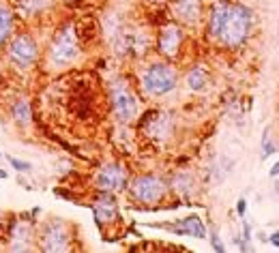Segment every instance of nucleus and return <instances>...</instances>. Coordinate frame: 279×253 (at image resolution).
Masks as SVG:
<instances>
[{"mask_svg": "<svg viewBox=\"0 0 279 253\" xmlns=\"http://www.w3.org/2000/svg\"><path fill=\"white\" fill-rule=\"evenodd\" d=\"M251 30V13L243 5L219 3L213 7L209 32L226 48H238L245 43Z\"/></svg>", "mask_w": 279, "mask_h": 253, "instance_id": "obj_1", "label": "nucleus"}, {"mask_svg": "<svg viewBox=\"0 0 279 253\" xmlns=\"http://www.w3.org/2000/svg\"><path fill=\"white\" fill-rule=\"evenodd\" d=\"M79 54V37L73 28V24H65L62 28L54 34V39L50 43V52L48 58L52 65H67L73 62Z\"/></svg>", "mask_w": 279, "mask_h": 253, "instance_id": "obj_2", "label": "nucleus"}, {"mask_svg": "<svg viewBox=\"0 0 279 253\" xmlns=\"http://www.w3.org/2000/svg\"><path fill=\"white\" fill-rule=\"evenodd\" d=\"M178 84L176 71L166 62H155L142 73V86L148 95H168Z\"/></svg>", "mask_w": 279, "mask_h": 253, "instance_id": "obj_3", "label": "nucleus"}, {"mask_svg": "<svg viewBox=\"0 0 279 253\" xmlns=\"http://www.w3.org/2000/svg\"><path fill=\"white\" fill-rule=\"evenodd\" d=\"M7 56H9V60H11L17 69H28V67H32L34 62H37V58H39L37 41H34L28 32L15 34L13 41L9 43Z\"/></svg>", "mask_w": 279, "mask_h": 253, "instance_id": "obj_4", "label": "nucleus"}, {"mask_svg": "<svg viewBox=\"0 0 279 253\" xmlns=\"http://www.w3.org/2000/svg\"><path fill=\"white\" fill-rule=\"evenodd\" d=\"M39 245L43 251H69L71 249V234L69 228L62 221H50L48 225H43L41 230V238H39Z\"/></svg>", "mask_w": 279, "mask_h": 253, "instance_id": "obj_5", "label": "nucleus"}, {"mask_svg": "<svg viewBox=\"0 0 279 253\" xmlns=\"http://www.w3.org/2000/svg\"><path fill=\"white\" fill-rule=\"evenodd\" d=\"M112 105H114V114L123 122H129L138 114V101L125 84H116L112 88Z\"/></svg>", "mask_w": 279, "mask_h": 253, "instance_id": "obj_6", "label": "nucleus"}, {"mask_svg": "<svg viewBox=\"0 0 279 253\" xmlns=\"http://www.w3.org/2000/svg\"><path fill=\"white\" fill-rule=\"evenodd\" d=\"M133 195L144 204H152L166 195V185L157 176H140L133 183Z\"/></svg>", "mask_w": 279, "mask_h": 253, "instance_id": "obj_7", "label": "nucleus"}, {"mask_svg": "<svg viewBox=\"0 0 279 253\" xmlns=\"http://www.w3.org/2000/svg\"><path fill=\"white\" fill-rule=\"evenodd\" d=\"M181 43H183V32H181V28H178L176 24H170V26H166V28L159 32L157 48H159V52L164 54L166 58L176 56Z\"/></svg>", "mask_w": 279, "mask_h": 253, "instance_id": "obj_8", "label": "nucleus"}, {"mask_svg": "<svg viewBox=\"0 0 279 253\" xmlns=\"http://www.w3.org/2000/svg\"><path fill=\"white\" fill-rule=\"evenodd\" d=\"M127 185V174H125V170L118 167V165H107L103 167V172L99 174L97 178V187L101 189V191H121V189Z\"/></svg>", "mask_w": 279, "mask_h": 253, "instance_id": "obj_9", "label": "nucleus"}, {"mask_svg": "<svg viewBox=\"0 0 279 253\" xmlns=\"http://www.w3.org/2000/svg\"><path fill=\"white\" fill-rule=\"evenodd\" d=\"M93 213L97 223H112L116 217H118V208H116V200L114 195H110V191H103L101 195L95 197L93 202Z\"/></svg>", "mask_w": 279, "mask_h": 253, "instance_id": "obj_10", "label": "nucleus"}, {"mask_svg": "<svg viewBox=\"0 0 279 253\" xmlns=\"http://www.w3.org/2000/svg\"><path fill=\"white\" fill-rule=\"evenodd\" d=\"M174 15L178 17L181 22L185 24H195L200 20V13H202V3L200 0H176L174 7H172Z\"/></svg>", "mask_w": 279, "mask_h": 253, "instance_id": "obj_11", "label": "nucleus"}, {"mask_svg": "<svg viewBox=\"0 0 279 253\" xmlns=\"http://www.w3.org/2000/svg\"><path fill=\"white\" fill-rule=\"evenodd\" d=\"M11 251H28L30 249V236L32 228L28 223H17L11 230Z\"/></svg>", "mask_w": 279, "mask_h": 253, "instance_id": "obj_12", "label": "nucleus"}, {"mask_svg": "<svg viewBox=\"0 0 279 253\" xmlns=\"http://www.w3.org/2000/svg\"><path fill=\"white\" fill-rule=\"evenodd\" d=\"M13 26H15L13 9L7 7V5H0V48H3L9 39H11Z\"/></svg>", "mask_w": 279, "mask_h": 253, "instance_id": "obj_13", "label": "nucleus"}, {"mask_svg": "<svg viewBox=\"0 0 279 253\" xmlns=\"http://www.w3.org/2000/svg\"><path fill=\"white\" fill-rule=\"evenodd\" d=\"M15 9L26 17H32V15H39L41 11H46L54 5V0H13Z\"/></svg>", "mask_w": 279, "mask_h": 253, "instance_id": "obj_14", "label": "nucleus"}, {"mask_svg": "<svg viewBox=\"0 0 279 253\" xmlns=\"http://www.w3.org/2000/svg\"><path fill=\"white\" fill-rule=\"evenodd\" d=\"M11 116L20 126H28L32 120V112H30L28 101H26V99H17V101L11 105Z\"/></svg>", "mask_w": 279, "mask_h": 253, "instance_id": "obj_15", "label": "nucleus"}, {"mask_svg": "<svg viewBox=\"0 0 279 253\" xmlns=\"http://www.w3.org/2000/svg\"><path fill=\"white\" fill-rule=\"evenodd\" d=\"M178 228H183L181 232L189 234V236H195V238L206 236V228H204V223L197 215H191V217H187V219H183L181 223H178Z\"/></svg>", "mask_w": 279, "mask_h": 253, "instance_id": "obj_16", "label": "nucleus"}, {"mask_svg": "<svg viewBox=\"0 0 279 253\" xmlns=\"http://www.w3.org/2000/svg\"><path fill=\"white\" fill-rule=\"evenodd\" d=\"M206 73H204V69H191L189 71V75H187V84L191 90H202L206 86Z\"/></svg>", "mask_w": 279, "mask_h": 253, "instance_id": "obj_17", "label": "nucleus"}, {"mask_svg": "<svg viewBox=\"0 0 279 253\" xmlns=\"http://www.w3.org/2000/svg\"><path fill=\"white\" fill-rule=\"evenodd\" d=\"M268 133H271V131L266 129V131H264V138H262V159H268V157H271L273 152L277 150V146L271 142V138H268Z\"/></svg>", "mask_w": 279, "mask_h": 253, "instance_id": "obj_18", "label": "nucleus"}, {"mask_svg": "<svg viewBox=\"0 0 279 253\" xmlns=\"http://www.w3.org/2000/svg\"><path fill=\"white\" fill-rule=\"evenodd\" d=\"M7 161L11 163V167H15L17 172H30L32 165L28 163V161H22V159H17V157H7Z\"/></svg>", "mask_w": 279, "mask_h": 253, "instance_id": "obj_19", "label": "nucleus"}, {"mask_svg": "<svg viewBox=\"0 0 279 253\" xmlns=\"http://www.w3.org/2000/svg\"><path fill=\"white\" fill-rule=\"evenodd\" d=\"M211 245H213V249L217 251V253L226 251V247H223V242H221V238L217 236V230H215V228H211Z\"/></svg>", "mask_w": 279, "mask_h": 253, "instance_id": "obj_20", "label": "nucleus"}, {"mask_svg": "<svg viewBox=\"0 0 279 253\" xmlns=\"http://www.w3.org/2000/svg\"><path fill=\"white\" fill-rule=\"evenodd\" d=\"M245 213H247V200H245V197H241V200L236 202V215L245 217Z\"/></svg>", "mask_w": 279, "mask_h": 253, "instance_id": "obj_21", "label": "nucleus"}, {"mask_svg": "<svg viewBox=\"0 0 279 253\" xmlns=\"http://www.w3.org/2000/svg\"><path fill=\"white\" fill-rule=\"evenodd\" d=\"M268 240H271V245H273V247H277V249H279V230H277V232H273L271 236H268Z\"/></svg>", "mask_w": 279, "mask_h": 253, "instance_id": "obj_22", "label": "nucleus"}, {"mask_svg": "<svg viewBox=\"0 0 279 253\" xmlns=\"http://www.w3.org/2000/svg\"><path fill=\"white\" fill-rule=\"evenodd\" d=\"M268 174H271V178H275V176H279V161H277V163L271 167V172H268Z\"/></svg>", "mask_w": 279, "mask_h": 253, "instance_id": "obj_23", "label": "nucleus"}, {"mask_svg": "<svg viewBox=\"0 0 279 253\" xmlns=\"http://www.w3.org/2000/svg\"><path fill=\"white\" fill-rule=\"evenodd\" d=\"M273 180H275V193H277V195H279V176H275V178H273Z\"/></svg>", "mask_w": 279, "mask_h": 253, "instance_id": "obj_24", "label": "nucleus"}, {"mask_svg": "<svg viewBox=\"0 0 279 253\" xmlns=\"http://www.w3.org/2000/svg\"><path fill=\"white\" fill-rule=\"evenodd\" d=\"M5 178H9V174H7L5 170H0V180H5Z\"/></svg>", "mask_w": 279, "mask_h": 253, "instance_id": "obj_25", "label": "nucleus"}, {"mask_svg": "<svg viewBox=\"0 0 279 253\" xmlns=\"http://www.w3.org/2000/svg\"><path fill=\"white\" fill-rule=\"evenodd\" d=\"M152 3H164V0H152Z\"/></svg>", "mask_w": 279, "mask_h": 253, "instance_id": "obj_26", "label": "nucleus"}, {"mask_svg": "<svg viewBox=\"0 0 279 253\" xmlns=\"http://www.w3.org/2000/svg\"><path fill=\"white\" fill-rule=\"evenodd\" d=\"M0 157H3V155H0Z\"/></svg>", "mask_w": 279, "mask_h": 253, "instance_id": "obj_27", "label": "nucleus"}]
</instances>
